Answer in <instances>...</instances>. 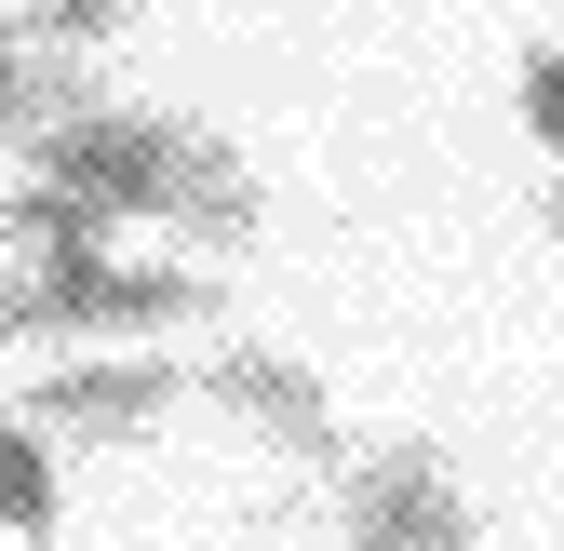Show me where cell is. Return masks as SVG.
<instances>
[{"mask_svg":"<svg viewBox=\"0 0 564 551\" xmlns=\"http://www.w3.org/2000/svg\"><path fill=\"white\" fill-rule=\"evenodd\" d=\"M28 175L54 188H82L95 216H162V229H202V242H256V175L229 134H202V121H162V108H54L41 134H14Z\"/></svg>","mask_w":564,"mask_h":551,"instance_id":"6da1fadb","label":"cell"},{"mask_svg":"<svg viewBox=\"0 0 564 551\" xmlns=\"http://www.w3.org/2000/svg\"><path fill=\"white\" fill-rule=\"evenodd\" d=\"M202 310H216L202 269H134L108 242H54L28 269H0V336H162Z\"/></svg>","mask_w":564,"mask_h":551,"instance_id":"7a4b0ae2","label":"cell"},{"mask_svg":"<svg viewBox=\"0 0 564 551\" xmlns=\"http://www.w3.org/2000/svg\"><path fill=\"white\" fill-rule=\"evenodd\" d=\"M175 403H188V364H162V350H95V364H54L28 390V418L67 431V444H149Z\"/></svg>","mask_w":564,"mask_h":551,"instance_id":"3957f363","label":"cell"},{"mask_svg":"<svg viewBox=\"0 0 564 551\" xmlns=\"http://www.w3.org/2000/svg\"><path fill=\"white\" fill-rule=\"evenodd\" d=\"M349 551H470V498L431 444L349 457Z\"/></svg>","mask_w":564,"mask_h":551,"instance_id":"277c9868","label":"cell"},{"mask_svg":"<svg viewBox=\"0 0 564 551\" xmlns=\"http://www.w3.org/2000/svg\"><path fill=\"white\" fill-rule=\"evenodd\" d=\"M202 403H216V418H242L256 444L310 457V471H336V457H349V431H336V390H323L310 364H282V350H216V364H202Z\"/></svg>","mask_w":564,"mask_h":551,"instance_id":"5b68a950","label":"cell"},{"mask_svg":"<svg viewBox=\"0 0 564 551\" xmlns=\"http://www.w3.org/2000/svg\"><path fill=\"white\" fill-rule=\"evenodd\" d=\"M54 444H41V418L28 403H0V538H54Z\"/></svg>","mask_w":564,"mask_h":551,"instance_id":"8992f818","label":"cell"},{"mask_svg":"<svg viewBox=\"0 0 564 551\" xmlns=\"http://www.w3.org/2000/svg\"><path fill=\"white\" fill-rule=\"evenodd\" d=\"M82 95H95L82 67H41V54H28V28L0 14V134H41L54 108H82Z\"/></svg>","mask_w":564,"mask_h":551,"instance_id":"52a82bcc","label":"cell"},{"mask_svg":"<svg viewBox=\"0 0 564 551\" xmlns=\"http://www.w3.org/2000/svg\"><path fill=\"white\" fill-rule=\"evenodd\" d=\"M0 229H14V256H54V242H108L121 216H95L82 188H54V175H28L14 202H0Z\"/></svg>","mask_w":564,"mask_h":551,"instance_id":"ba28073f","label":"cell"},{"mask_svg":"<svg viewBox=\"0 0 564 551\" xmlns=\"http://www.w3.org/2000/svg\"><path fill=\"white\" fill-rule=\"evenodd\" d=\"M108 28H134V0H28V41H54V54H95Z\"/></svg>","mask_w":564,"mask_h":551,"instance_id":"9c48e42d","label":"cell"},{"mask_svg":"<svg viewBox=\"0 0 564 551\" xmlns=\"http://www.w3.org/2000/svg\"><path fill=\"white\" fill-rule=\"evenodd\" d=\"M524 134H538V149H564V54L524 67Z\"/></svg>","mask_w":564,"mask_h":551,"instance_id":"30bf717a","label":"cell"},{"mask_svg":"<svg viewBox=\"0 0 564 551\" xmlns=\"http://www.w3.org/2000/svg\"><path fill=\"white\" fill-rule=\"evenodd\" d=\"M551 242H564V175H551Z\"/></svg>","mask_w":564,"mask_h":551,"instance_id":"8fae6325","label":"cell"}]
</instances>
